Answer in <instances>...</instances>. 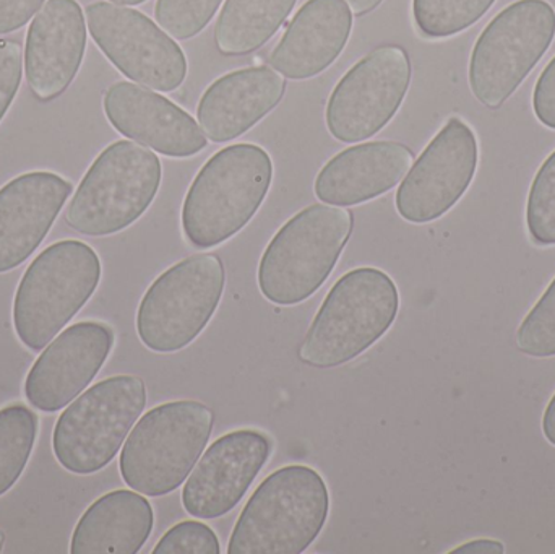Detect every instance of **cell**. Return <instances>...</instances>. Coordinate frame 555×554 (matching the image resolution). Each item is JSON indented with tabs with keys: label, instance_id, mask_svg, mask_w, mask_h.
Segmentation results:
<instances>
[{
	"label": "cell",
	"instance_id": "8",
	"mask_svg": "<svg viewBox=\"0 0 555 554\" xmlns=\"http://www.w3.org/2000/svg\"><path fill=\"white\" fill-rule=\"evenodd\" d=\"M146 407L142 377H107L81 394L55 423L52 449L59 464L77 475L103 471L119 454Z\"/></svg>",
	"mask_w": 555,
	"mask_h": 554
},
{
	"label": "cell",
	"instance_id": "9",
	"mask_svg": "<svg viewBox=\"0 0 555 554\" xmlns=\"http://www.w3.org/2000/svg\"><path fill=\"white\" fill-rule=\"evenodd\" d=\"M227 285L217 254H194L172 266L146 289L137 312V334L155 353L184 350L207 327Z\"/></svg>",
	"mask_w": 555,
	"mask_h": 554
},
{
	"label": "cell",
	"instance_id": "12",
	"mask_svg": "<svg viewBox=\"0 0 555 554\" xmlns=\"http://www.w3.org/2000/svg\"><path fill=\"white\" fill-rule=\"evenodd\" d=\"M85 12L91 38L127 78L165 93L184 83V51L145 13L109 2L90 3Z\"/></svg>",
	"mask_w": 555,
	"mask_h": 554
},
{
	"label": "cell",
	"instance_id": "32",
	"mask_svg": "<svg viewBox=\"0 0 555 554\" xmlns=\"http://www.w3.org/2000/svg\"><path fill=\"white\" fill-rule=\"evenodd\" d=\"M46 0H0V35L25 26Z\"/></svg>",
	"mask_w": 555,
	"mask_h": 554
},
{
	"label": "cell",
	"instance_id": "1",
	"mask_svg": "<svg viewBox=\"0 0 555 554\" xmlns=\"http://www.w3.org/2000/svg\"><path fill=\"white\" fill-rule=\"evenodd\" d=\"M272 179V158L262 146L236 143L211 156L182 205L189 243L211 249L236 236L262 207Z\"/></svg>",
	"mask_w": 555,
	"mask_h": 554
},
{
	"label": "cell",
	"instance_id": "7",
	"mask_svg": "<svg viewBox=\"0 0 555 554\" xmlns=\"http://www.w3.org/2000/svg\"><path fill=\"white\" fill-rule=\"evenodd\" d=\"M158 156L130 140H117L100 153L81 179L67 223L87 236H109L135 223L162 185Z\"/></svg>",
	"mask_w": 555,
	"mask_h": 554
},
{
	"label": "cell",
	"instance_id": "2",
	"mask_svg": "<svg viewBox=\"0 0 555 554\" xmlns=\"http://www.w3.org/2000/svg\"><path fill=\"white\" fill-rule=\"evenodd\" d=\"M398 309L400 293L384 270L359 267L345 273L313 318L299 360L319 370L356 360L390 331Z\"/></svg>",
	"mask_w": 555,
	"mask_h": 554
},
{
	"label": "cell",
	"instance_id": "29",
	"mask_svg": "<svg viewBox=\"0 0 555 554\" xmlns=\"http://www.w3.org/2000/svg\"><path fill=\"white\" fill-rule=\"evenodd\" d=\"M217 533L207 524L184 520L176 524L156 543L153 554H220Z\"/></svg>",
	"mask_w": 555,
	"mask_h": 554
},
{
	"label": "cell",
	"instance_id": "5",
	"mask_svg": "<svg viewBox=\"0 0 555 554\" xmlns=\"http://www.w3.org/2000/svg\"><path fill=\"white\" fill-rule=\"evenodd\" d=\"M354 218L343 207L315 204L281 227L259 266V288L278 306L309 299L326 282L351 237Z\"/></svg>",
	"mask_w": 555,
	"mask_h": 554
},
{
	"label": "cell",
	"instance_id": "17",
	"mask_svg": "<svg viewBox=\"0 0 555 554\" xmlns=\"http://www.w3.org/2000/svg\"><path fill=\"white\" fill-rule=\"evenodd\" d=\"M87 49V22L77 0H48L26 35L25 74L38 100L61 96L77 77Z\"/></svg>",
	"mask_w": 555,
	"mask_h": 554
},
{
	"label": "cell",
	"instance_id": "15",
	"mask_svg": "<svg viewBox=\"0 0 555 554\" xmlns=\"http://www.w3.org/2000/svg\"><path fill=\"white\" fill-rule=\"evenodd\" d=\"M114 338L113 328L101 322H78L65 328L29 370L26 400L46 413L74 402L106 363Z\"/></svg>",
	"mask_w": 555,
	"mask_h": 554
},
{
	"label": "cell",
	"instance_id": "25",
	"mask_svg": "<svg viewBox=\"0 0 555 554\" xmlns=\"http://www.w3.org/2000/svg\"><path fill=\"white\" fill-rule=\"evenodd\" d=\"M498 0H413V18L421 35L450 38L478 23Z\"/></svg>",
	"mask_w": 555,
	"mask_h": 554
},
{
	"label": "cell",
	"instance_id": "20",
	"mask_svg": "<svg viewBox=\"0 0 555 554\" xmlns=\"http://www.w3.org/2000/svg\"><path fill=\"white\" fill-rule=\"evenodd\" d=\"M351 29L346 0H307L270 54V65L291 80L315 77L339 57Z\"/></svg>",
	"mask_w": 555,
	"mask_h": 554
},
{
	"label": "cell",
	"instance_id": "34",
	"mask_svg": "<svg viewBox=\"0 0 555 554\" xmlns=\"http://www.w3.org/2000/svg\"><path fill=\"white\" fill-rule=\"evenodd\" d=\"M543 435L550 445L555 448V394L551 402L547 403L546 412L543 416Z\"/></svg>",
	"mask_w": 555,
	"mask_h": 554
},
{
	"label": "cell",
	"instance_id": "27",
	"mask_svg": "<svg viewBox=\"0 0 555 554\" xmlns=\"http://www.w3.org/2000/svg\"><path fill=\"white\" fill-rule=\"evenodd\" d=\"M223 0H158L156 22L176 39H191L207 28Z\"/></svg>",
	"mask_w": 555,
	"mask_h": 554
},
{
	"label": "cell",
	"instance_id": "19",
	"mask_svg": "<svg viewBox=\"0 0 555 554\" xmlns=\"http://www.w3.org/2000/svg\"><path fill=\"white\" fill-rule=\"evenodd\" d=\"M414 155L391 140L349 146L333 156L315 179L317 198L335 207H352L387 194L410 171Z\"/></svg>",
	"mask_w": 555,
	"mask_h": 554
},
{
	"label": "cell",
	"instance_id": "22",
	"mask_svg": "<svg viewBox=\"0 0 555 554\" xmlns=\"http://www.w3.org/2000/svg\"><path fill=\"white\" fill-rule=\"evenodd\" d=\"M155 527L152 504L142 493L111 491L94 501L75 527L72 554H135Z\"/></svg>",
	"mask_w": 555,
	"mask_h": 554
},
{
	"label": "cell",
	"instance_id": "31",
	"mask_svg": "<svg viewBox=\"0 0 555 554\" xmlns=\"http://www.w3.org/2000/svg\"><path fill=\"white\" fill-rule=\"evenodd\" d=\"M533 109L543 126L555 130V57L538 78L533 93Z\"/></svg>",
	"mask_w": 555,
	"mask_h": 554
},
{
	"label": "cell",
	"instance_id": "13",
	"mask_svg": "<svg viewBox=\"0 0 555 554\" xmlns=\"http://www.w3.org/2000/svg\"><path fill=\"white\" fill-rule=\"evenodd\" d=\"M478 159L475 130L459 117L447 120L398 188L395 204L400 217L414 224L439 220L468 191Z\"/></svg>",
	"mask_w": 555,
	"mask_h": 554
},
{
	"label": "cell",
	"instance_id": "37",
	"mask_svg": "<svg viewBox=\"0 0 555 554\" xmlns=\"http://www.w3.org/2000/svg\"><path fill=\"white\" fill-rule=\"evenodd\" d=\"M3 543H5V533H3L2 530H0V553H2Z\"/></svg>",
	"mask_w": 555,
	"mask_h": 554
},
{
	"label": "cell",
	"instance_id": "23",
	"mask_svg": "<svg viewBox=\"0 0 555 554\" xmlns=\"http://www.w3.org/2000/svg\"><path fill=\"white\" fill-rule=\"evenodd\" d=\"M297 0H227L215 42L224 55H247L262 48L293 12Z\"/></svg>",
	"mask_w": 555,
	"mask_h": 554
},
{
	"label": "cell",
	"instance_id": "28",
	"mask_svg": "<svg viewBox=\"0 0 555 554\" xmlns=\"http://www.w3.org/2000/svg\"><path fill=\"white\" fill-rule=\"evenodd\" d=\"M517 345L528 357H555V279L518 327Z\"/></svg>",
	"mask_w": 555,
	"mask_h": 554
},
{
	"label": "cell",
	"instance_id": "30",
	"mask_svg": "<svg viewBox=\"0 0 555 554\" xmlns=\"http://www.w3.org/2000/svg\"><path fill=\"white\" fill-rule=\"evenodd\" d=\"M22 74V46L13 39H0V120L18 93Z\"/></svg>",
	"mask_w": 555,
	"mask_h": 554
},
{
	"label": "cell",
	"instance_id": "3",
	"mask_svg": "<svg viewBox=\"0 0 555 554\" xmlns=\"http://www.w3.org/2000/svg\"><path fill=\"white\" fill-rule=\"evenodd\" d=\"M328 514V487L319 472L307 465L278 468L247 501L228 553H304L319 539Z\"/></svg>",
	"mask_w": 555,
	"mask_h": 554
},
{
	"label": "cell",
	"instance_id": "4",
	"mask_svg": "<svg viewBox=\"0 0 555 554\" xmlns=\"http://www.w3.org/2000/svg\"><path fill=\"white\" fill-rule=\"evenodd\" d=\"M214 425L215 413L197 400H176L150 410L124 442L122 480L145 497L171 494L201 461Z\"/></svg>",
	"mask_w": 555,
	"mask_h": 554
},
{
	"label": "cell",
	"instance_id": "10",
	"mask_svg": "<svg viewBox=\"0 0 555 554\" xmlns=\"http://www.w3.org/2000/svg\"><path fill=\"white\" fill-rule=\"evenodd\" d=\"M555 10L546 0H517L479 35L469 61V87L479 103L499 109L553 44Z\"/></svg>",
	"mask_w": 555,
	"mask_h": 554
},
{
	"label": "cell",
	"instance_id": "26",
	"mask_svg": "<svg viewBox=\"0 0 555 554\" xmlns=\"http://www.w3.org/2000/svg\"><path fill=\"white\" fill-rule=\"evenodd\" d=\"M527 227L538 246H555V150L541 165L531 184Z\"/></svg>",
	"mask_w": 555,
	"mask_h": 554
},
{
	"label": "cell",
	"instance_id": "16",
	"mask_svg": "<svg viewBox=\"0 0 555 554\" xmlns=\"http://www.w3.org/2000/svg\"><path fill=\"white\" fill-rule=\"evenodd\" d=\"M104 113L111 126L162 155L189 158L208 145L201 124L163 94L130 81H119L104 93Z\"/></svg>",
	"mask_w": 555,
	"mask_h": 554
},
{
	"label": "cell",
	"instance_id": "11",
	"mask_svg": "<svg viewBox=\"0 0 555 554\" xmlns=\"http://www.w3.org/2000/svg\"><path fill=\"white\" fill-rule=\"evenodd\" d=\"M411 83V61L401 46L374 49L338 81L326 104V127L336 140L358 143L380 132L400 109Z\"/></svg>",
	"mask_w": 555,
	"mask_h": 554
},
{
	"label": "cell",
	"instance_id": "35",
	"mask_svg": "<svg viewBox=\"0 0 555 554\" xmlns=\"http://www.w3.org/2000/svg\"><path fill=\"white\" fill-rule=\"evenodd\" d=\"M348 5L351 7L352 12L356 16L365 15V13L372 12L377 9L384 0H346Z\"/></svg>",
	"mask_w": 555,
	"mask_h": 554
},
{
	"label": "cell",
	"instance_id": "21",
	"mask_svg": "<svg viewBox=\"0 0 555 554\" xmlns=\"http://www.w3.org/2000/svg\"><path fill=\"white\" fill-rule=\"evenodd\" d=\"M286 80L275 68L246 67L223 75L202 94L197 117L208 139L227 143L253 129L283 100Z\"/></svg>",
	"mask_w": 555,
	"mask_h": 554
},
{
	"label": "cell",
	"instance_id": "24",
	"mask_svg": "<svg viewBox=\"0 0 555 554\" xmlns=\"http://www.w3.org/2000/svg\"><path fill=\"white\" fill-rule=\"evenodd\" d=\"M38 418L25 405L0 410V497L22 477L35 448Z\"/></svg>",
	"mask_w": 555,
	"mask_h": 554
},
{
	"label": "cell",
	"instance_id": "33",
	"mask_svg": "<svg viewBox=\"0 0 555 554\" xmlns=\"http://www.w3.org/2000/svg\"><path fill=\"white\" fill-rule=\"evenodd\" d=\"M452 553L462 554H479V553H488V554H502L505 553L504 545L501 542H495V540H475V542L465 543V545L459 546V549L453 550Z\"/></svg>",
	"mask_w": 555,
	"mask_h": 554
},
{
	"label": "cell",
	"instance_id": "14",
	"mask_svg": "<svg viewBox=\"0 0 555 554\" xmlns=\"http://www.w3.org/2000/svg\"><path fill=\"white\" fill-rule=\"evenodd\" d=\"M273 441L259 429H237L202 454L182 490L189 516L220 519L237 507L272 458Z\"/></svg>",
	"mask_w": 555,
	"mask_h": 554
},
{
	"label": "cell",
	"instance_id": "6",
	"mask_svg": "<svg viewBox=\"0 0 555 554\" xmlns=\"http://www.w3.org/2000/svg\"><path fill=\"white\" fill-rule=\"evenodd\" d=\"M101 260L93 247L65 240L42 250L26 270L13 302L20 342L41 351L94 295Z\"/></svg>",
	"mask_w": 555,
	"mask_h": 554
},
{
	"label": "cell",
	"instance_id": "36",
	"mask_svg": "<svg viewBox=\"0 0 555 554\" xmlns=\"http://www.w3.org/2000/svg\"><path fill=\"white\" fill-rule=\"evenodd\" d=\"M111 2L119 3V5H140V3L146 2V0H111Z\"/></svg>",
	"mask_w": 555,
	"mask_h": 554
},
{
	"label": "cell",
	"instance_id": "18",
	"mask_svg": "<svg viewBox=\"0 0 555 554\" xmlns=\"http://www.w3.org/2000/svg\"><path fill=\"white\" fill-rule=\"evenodd\" d=\"M72 192V182L49 171L26 172L0 189V273L41 246Z\"/></svg>",
	"mask_w": 555,
	"mask_h": 554
}]
</instances>
